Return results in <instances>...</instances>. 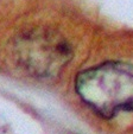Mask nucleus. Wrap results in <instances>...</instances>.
Returning a JSON list of instances; mask_svg holds the SVG:
<instances>
[{
	"instance_id": "f257e3e1",
	"label": "nucleus",
	"mask_w": 133,
	"mask_h": 134,
	"mask_svg": "<svg viewBox=\"0 0 133 134\" xmlns=\"http://www.w3.org/2000/svg\"><path fill=\"white\" fill-rule=\"evenodd\" d=\"M75 88L82 101L105 119L133 110V66L127 63L106 62L83 70Z\"/></svg>"
},
{
	"instance_id": "f03ea898",
	"label": "nucleus",
	"mask_w": 133,
	"mask_h": 134,
	"mask_svg": "<svg viewBox=\"0 0 133 134\" xmlns=\"http://www.w3.org/2000/svg\"><path fill=\"white\" fill-rule=\"evenodd\" d=\"M14 55L28 72L37 77H54L73 57L70 44L52 30L40 29L18 37Z\"/></svg>"
}]
</instances>
